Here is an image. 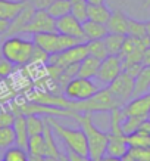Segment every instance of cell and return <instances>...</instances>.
Instances as JSON below:
<instances>
[{
	"label": "cell",
	"mask_w": 150,
	"mask_h": 161,
	"mask_svg": "<svg viewBox=\"0 0 150 161\" xmlns=\"http://www.w3.org/2000/svg\"><path fill=\"white\" fill-rule=\"evenodd\" d=\"M29 101L50 107H58L63 109H71L78 114H94V112H111L115 108H122L121 103L116 101V98L112 95V92L107 87L100 89L96 95L84 101H72L65 98L63 95L52 92H43L37 90L29 95Z\"/></svg>",
	"instance_id": "1"
},
{
	"label": "cell",
	"mask_w": 150,
	"mask_h": 161,
	"mask_svg": "<svg viewBox=\"0 0 150 161\" xmlns=\"http://www.w3.org/2000/svg\"><path fill=\"white\" fill-rule=\"evenodd\" d=\"M78 124L81 126L82 132L85 133L88 143V157L93 161H100L106 155L107 148V133L97 129L93 123V114H81Z\"/></svg>",
	"instance_id": "2"
},
{
	"label": "cell",
	"mask_w": 150,
	"mask_h": 161,
	"mask_svg": "<svg viewBox=\"0 0 150 161\" xmlns=\"http://www.w3.org/2000/svg\"><path fill=\"white\" fill-rule=\"evenodd\" d=\"M46 120L52 126L54 135L62 139L66 149L77 152L80 155L88 157L87 137H85V133L82 132V129H71V127L63 126L56 117H46Z\"/></svg>",
	"instance_id": "3"
},
{
	"label": "cell",
	"mask_w": 150,
	"mask_h": 161,
	"mask_svg": "<svg viewBox=\"0 0 150 161\" xmlns=\"http://www.w3.org/2000/svg\"><path fill=\"white\" fill-rule=\"evenodd\" d=\"M34 42L33 40L22 39L19 36H10L2 43V56L9 59L15 67H22L29 64L33 50H34Z\"/></svg>",
	"instance_id": "4"
},
{
	"label": "cell",
	"mask_w": 150,
	"mask_h": 161,
	"mask_svg": "<svg viewBox=\"0 0 150 161\" xmlns=\"http://www.w3.org/2000/svg\"><path fill=\"white\" fill-rule=\"evenodd\" d=\"M33 42H34L35 46H39L43 50H46L49 55L60 53V52L72 47L75 44L82 43L81 40L74 39V37H69V36H65V34H60L58 31L34 34L33 36Z\"/></svg>",
	"instance_id": "5"
},
{
	"label": "cell",
	"mask_w": 150,
	"mask_h": 161,
	"mask_svg": "<svg viewBox=\"0 0 150 161\" xmlns=\"http://www.w3.org/2000/svg\"><path fill=\"white\" fill-rule=\"evenodd\" d=\"M147 46H150L149 37L136 39V37L127 36L121 53L118 55L122 59V68H127L130 65H136V64H143V55H144V50Z\"/></svg>",
	"instance_id": "6"
},
{
	"label": "cell",
	"mask_w": 150,
	"mask_h": 161,
	"mask_svg": "<svg viewBox=\"0 0 150 161\" xmlns=\"http://www.w3.org/2000/svg\"><path fill=\"white\" fill-rule=\"evenodd\" d=\"M100 89L102 87H99L97 83L93 81V78L75 77L71 81H68V84L63 87L62 95L72 101H84L96 95Z\"/></svg>",
	"instance_id": "7"
},
{
	"label": "cell",
	"mask_w": 150,
	"mask_h": 161,
	"mask_svg": "<svg viewBox=\"0 0 150 161\" xmlns=\"http://www.w3.org/2000/svg\"><path fill=\"white\" fill-rule=\"evenodd\" d=\"M88 56V50H87V44L85 43H80L75 44L69 49L63 50L60 53H54L49 56L47 64H52V65H59V67H69V65H75V64H80L84 58Z\"/></svg>",
	"instance_id": "8"
},
{
	"label": "cell",
	"mask_w": 150,
	"mask_h": 161,
	"mask_svg": "<svg viewBox=\"0 0 150 161\" xmlns=\"http://www.w3.org/2000/svg\"><path fill=\"white\" fill-rule=\"evenodd\" d=\"M107 89L112 92V95L116 98V101L121 103V107H124L127 102H130L134 95V78L130 74H127L125 71H122L118 77L112 81Z\"/></svg>",
	"instance_id": "9"
},
{
	"label": "cell",
	"mask_w": 150,
	"mask_h": 161,
	"mask_svg": "<svg viewBox=\"0 0 150 161\" xmlns=\"http://www.w3.org/2000/svg\"><path fill=\"white\" fill-rule=\"evenodd\" d=\"M50 31H56V19L52 15H49L47 10L35 9L31 21L25 27L24 33L34 36L39 34V33H50Z\"/></svg>",
	"instance_id": "10"
},
{
	"label": "cell",
	"mask_w": 150,
	"mask_h": 161,
	"mask_svg": "<svg viewBox=\"0 0 150 161\" xmlns=\"http://www.w3.org/2000/svg\"><path fill=\"white\" fill-rule=\"evenodd\" d=\"M122 71H124V68H122V59L119 58V56H112V55H109L107 58H105L102 62H100L99 73H97L96 78L99 83L107 84V86H109Z\"/></svg>",
	"instance_id": "11"
},
{
	"label": "cell",
	"mask_w": 150,
	"mask_h": 161,
	"mask_svg": "<svg viewBox=\"0 0 150 161\" xmlns=\"http://www.w3.org/2000/svg\"><path fill=\"white\" fill-rule=\"evenodd\" d=\"M56 31L60 33V34H65V36H69V37H74V39L81 40L82 43H87L84 30H82V22H80L71 14L56 19Z\"/></svg>",
	"instance_id": "12"
},
{
	"label": "cell",
	"mask_w": 150,
	"mask_h": 161,
	"mask_svg": "<svg viewBox=\"0 0 150 161\" xmlns=\"http://www.w3.org/2000/svg\"><path fill=\"white\" fill-rule=\"evenodd\" d=\"M121 112L124 117H130V115H134V117H147L150 112L149 99L146 98L144 95L138 96V98H132L130 102H127L121 108Z\"/></svg>",
	"instance_id": "13"
},
{
	"label": "cell",
	"mask_w": 150,
	"mask_h": 161,
	"mask_svg": "<svg viewBox=\"0 0 150 161\" xmlns=\"http://www.w3.org/2000/svg\"><path fill=\"white\" fill-rule=\"evenodd\" d=\"M34 12H35V9L29 5V2H28L27 8H25V9L22 10V12H21V14L18 15L15 19L10 21L9 30L6 31L5 39H6V37H10V36H18V34H21V33H24L25 27H27V25H28V22L31 21V18H33Z\"/></svg>",
	"instance_id": "14"
},
{
	"label": "cell",
	"mask_w": 150,
	"mask_h": 161,
	"mask_svg": "<svg viewBox=\"0 0 150 161\" xmlns=\"http://www.w3.org/2000/svg\"><path fill=\"white\" fill-rule=\"evenodd\" d=\"M130 151V147L125 141V135H116V133H107V155L119 157L122 158Z\"/></svg>",
	"instance_id": "15"
},
{
	"label": "cell",
	"mask_w": 150,
	"mask_h": 161,
	"mask_svg": "<svg viewBox=\"0 0 150 161\" xmlns=\"http://www.w3.org/2000/svg\"><path fill=\"white\" fill-rule=\"evenodd\" d=\"M27 5L28 0H0V18L8 21L15 19Z\"/></svg>",
	"instance_id": "16"
},
{
	"label": "cell",
	"mask_w": 150,
	"mask_h": 161,
	"mask_svg": "<svg viewBox=\"0 0 150 161\" xmlns=\"http://www.w3.org/2000/svg\"><path fill=\"white\" fill-rule=\"evenodd\" d=\"M12 127H13V130H15V137H16L15 143H16V147H19L27 151L28 149V141H29L28 129H27V117L22 115V114L16 115Z\"/></svg>",
	"instance_id": "17"
},
{
	"label": "cell",
	"mask_w": 150,
	"mask_h": 161,
	"mask_svg": "<svg viewBox=\"0 0 150 161\" xmlns=\"http://www.w3.org/2000/svg\"><path fill=\"white\" fill-rule=\"evenodd\" d=\"M106 27H107V31H109V33L127 36V30H128V16H127L122 10H115V12H112Z\"/></svg>",
	"instance_id": "18"
},
{
	"label": "cell",
	"mask_w": 150,
	"mask_h": 161,
	"mask_svg": "<svg viewBox=\"0 0 150 161\" xmlns=\"http://www.w3.org/2000/svg\"><path fill=\"white\" fill-rule=\"evenodd\" d=\"M100 59L93 58L88 55L87 58H84L81 62L78 64V73L77 77L82 78H96L97 73H99V67H100Z\"/></svg>",
	"instance_id": "19"
},
{
	"label": "cell",
	"mask_w": 150,
	"mask_h": 161,
	"mask_svg": "<svg viewBox=\"0 0 150 161\" xmlns=\"http://www.w3.org/2000/svg\"><path fill=\"white\" fill-rule=\"evenodd\" d=\"M150 92V67H144L140 69V73L137 74L134 78V95L132 98L143 96L146 93Z\"/></svg>",
	"instance_id": "20"
},
{
	"label": "cell",
	"mask_w": 150,
	"mask_h": 161,
	"mask_svg": "<svg viewBox=\"0 0 150 161\" xmlns=\"http://www.w3.org/2000/svg\"><path fill=\"white\" fill-rule=\"evenodd\" d=\"M82 30H84V34H85L87 42L88 40L105 39L109 34L107 27L105 24H99V22H94V21H90V19L82 22Z\"/></svg>",
	"instance_id": "21"
},
{
	"label": "cell",
	"mask_w": 150,
	"mask_h": 161,
	"mask_svg": "<svg viewBox=\"0 0 150 161\" xmlns=\"http://www.w3.org/2000/svg\"><path fill=\"white\" fill-rule=\"evenodd\" d=\"M43 136H44V145H46V152H44V157H53V158H59L60 151H59L58 143H56V137H54L53 129H52V126L49 124L47 120H46V124H44Z\"/></svg>",
	"instance_id": "22"
},
{
	"label": "cell",
	"mask_w": 150,
	"mask_h": 161,
	"mask_svg": "<svg viewBox=\"0 0 150 161\" xmlns=\"http://www.w3.org/2000/svg\"><path fill=\"white\" fill-rule=\"evenodd\" d=\"M111 15L112 10L106 5H88V19L90 21L106 25Z\"/></svg>",
	"instance_id": "23"
},
{
	"label": "cell",
	"mask_w": 150,
	"mask_h": 161,
	"mask_svg": "<svg viewBox=\"0 0 150 161\" xmlns=\"http://www.w3.org/2000/svg\"><path fill=\"white\" fill-rule=\"evenodd\" d=\"M127 36L124 34H115V33H109V34L103 39L105 44H106L107 53L112 55V56H118L121 53L122 46H124V42H125Z\"/></svg>",
	"instance_id": "24"
},
{
	"label": "cell",
	"mask_w": 150,
	"mask_h": 161,
	"mask_svg": "<svg viewBox=\"0 0 150 161\" xmlns=\"http://www.w3.org/2000/svg\"><path fill=\"white\" fill-rule=\"evenodd\" d=\"M71 6H72V0H53L46 10L54 19H59L65 15L71 14Z\"/></svg>",
	"instance_id": "25"
},
{
	"label": "cell",
	"mask_w": 150,
	"mask_h": 161,
	"mask_svg": "<svg viewBox=\"0 0 150 161\" xmlns=\"http://www.w3.org/2000/svg\"><path fill=\"white\" fill-rule=\"evenodd\" d=\"M87 50H88V55L93 56V58H97L103 61L105 58L109 56L107 53V49H106V44L103 42V39H99V40H88L87 43Z\"/></svg>",
	"instance_id": "26"
},
{
	"label": "cell",
	"mask_w": 150,
	"mask_h": 161,
	"mask_svg": "<svg viewBox=\"0 0 150 161\" xmlns=\"http://www.w3.org/2000/svg\"><path fill=\"white\" fill-rule=\"evenodd\" d=\"M127 36L136 37V39H144V37H147L146 22L128 16V30H127Z\"/></svg>",
	"instance_id": "27"
},
{
	"label": "cell",
	"mask_w": 150,
	"mask_h": 161,
	"mask_svg": "<svg viewBox=\"0 0 150 161\" xmlns=\"http://www.w3.org/2000/svg\"><path fill=\"white\" fill-rule=\"evenodd\" d=\"M25 117H27V129H28L29 136L43 133L46 117H41V115H25Z\"/></svg>",
	"instance_id": "28"
},
{
	"label": "cell",
	"mask_w": 150,
	"mask_h": 161,
	"mask_svg": "<svg viewBox=\"0 0 150 161\" xmlns=\"http://www.w3.org/2000/svg\"><path fill=\"white\" fill-rule=\"evenodd\" d=\"M28 154H33V155H41L44 157V152H46V145H44V136L43 133L41 135H34V136H29L28 141Z\"/></svg>",
	"instance_id": "29"
},
{
	"label": "cell",
	"mask_w": 150,
	"mask_h": 161,
	"mask_svg": "<svg viewBox=\"0 0 150 161\" xmlns=\"http://www.w3.org/2000/svg\"><path fill=\"white\" fill-rule=\"evenodd\" d=\"M71 15H74L80 22H85L88 19V3L85 0H72Z\"/></svg>",
	"instance_id": "30"
},
{
	"label": "cell",
	"mask_w": 150,
	"mask_h": 161,
	"mask_svg": "<svg viewBox=\"0 0 150 161\" xmlns=\"http://www.w3.org/2000/svg\"><path fill=\"white\" fill-rule=\"evenodd\" d=\"M147 117H134V115H130V117H124L122 120V124H121V129H122V133L128 136V135H132L138 130L141 121Z\"/></svg>",
	"instance_id": "31"
},
{
	"label": "cell",
	"mask_w": 150,
	"mask_h": 161,
	"mask_svg": "<svg viewBox=\"0 0 150 161\" xmlns=\"http://www.w3.org/2000/svg\"><path fill=\"white\" fill-rule=\"evenodd\" d=\"M125 141L130 148H150V136H146L140 132L125 136Z\"/></svg>",
	"instance_id": "32"
},
{
	"label": "cell",
	"mask_w": 150,
	"mask_h": 161,
	"mask_svg": "<svg viewBox=\"0 0 150 161\" xmlns=\"http://www.w3.org/2000/svg\"><path fill=\"white\" fill-rule=\"evenodd\" d=\"M16 137H15L13 127H0V151L2 149H8L12 145H15Z\"/></svg>",
	"instance_id": "33"
},
{
	"label": "cell",
	"mask_w": 150,
	"mask_h": 161,
	"mask_svg": "<svg viewBox=\"0 0 150 161\" xmlns=\"http://www.w3.org/2000/svg\"><path fill=\"white\" fill-rule=\"evenodd\" d=\"M3 160L5 161H28V152L19 147H10L6 149L5 155H3Z\"/></svg>",
	"instance_id": "34"
},
{
	"label": "cell",
	"mask_w": 150,
	"mask_h": 161,
	"mask_svg": "<svg viewBox=\"0 0 150 161\" xmlns=\"http://www.w3.org/2000/svg\"><path fill=\"white\" fill-rule=\"evenodd\" d=\"M49 56L50 55L43 50L39 46H34V50H33V55H31V59H29V64L31 65H37V64H47Z\"/></svg>",
	"instance_id": "35"
},
{
	"label": "cell",
	"mask_w": 150,
	"mask_h": 161,
	"mask_svg": "<svg viewBox=\"0 0 150 161\" xmlns=\"http://www.w3.org/2000/svg\"><path fill=\"white\" fill-rule=\"evenodd\" d=\"M15 65L10 62L9 59H6L5 56H0V78L9 77L10 74L13 73Z\"/></svg>",
	"instance_id": "36"
},
{
	"label": "cell",
	"mask_w": 150,
	"mask_h": 161,
	"mask_svg": "<svg viewBox=\"0 0 150 161\" xmlns=\"http://www.w3.org/2000/svg\"><path fill=\"white\" fill-rule=\"evenodd\" d=\"M128 152L138 161H150V148H130Z\"/></svg>",
	"instance_id": "37"
},
{
	"label": "cell",
	"mask_w": 150,
	"mask_h": 161,
	"mask_svg": "<svg viewBox=\"0 0 150 161\" xmlns=\"http://www.w3.org/2000/svg\"><path fill=\"white\" fill-rule=\"evenodd\" d=\"M15 115L12 111H0V127H10L13 126Z\"/></svg>",
	"instance_id": "38"
},
{
	"label": "cell",
	"mask_w": 150,
	"mask_h": 161,
	"mask_svg": "<svg viewBox=\"0 0 150 161\" xmlns=\"http://www.w3.org/2000/svg\"><path fill=\"white\" fill-rule=\"evenodd\" d=\"M29 2V5L33 6V8H34V9H47L49 6H50V3H52V2H53V0H28Z\"/></svg>",
	"instance_id": "39"
},
{
	"label": "cell",
	"mask_w": 150,
	"mask_h": 161,
	"mask_svg": "<svg viewBox=\"0 0 150 161\" xmlns=\"http://www.w3.org/2000/svg\"><path fill=\"white\" fill-rule=\"evenodd\" d=\"M66 154H68L69 161H93L90 157L80 155V154H77V152H74V151H69V149H66Z\"/></svg>",
	"instance_id": "40"
},
{
	"label": "cell",
	"mask_w": 150,
	"mask_h": 161,
	"mask_svg": "<svg viewBox=\"0 0 150 161\" xmlns=\"http://www.w3.org/2000/svg\"><path fill=\"white\" fill-rule=\"evenodd\" d=\"M137 132L143 133L146 136H150V120L149 118H144V120L141 121V124H140V127H138Z\"/></svg>",
	"instance_id": "41"
},
{
	"label": "cell",
	"mask_w": 150,
	"mask_h": 161,
	"mask_svg": "<svg viewBox=\"0 0 150 161\" xmlns=\"http://www.w3.org/2000/svg\"><path fill=\"white\" fill-rule=\"evenodd\" d=\"M9 25H10V21L0 18V36H5L6 34V31L9 30Z\"/></svg>",
	"instance_id": "42"
},
{
	"label": "cell",
	"mask_w": 150,
	"mask_h": 161,
	"mask_svg": "<svg viewBox=\"0 0 150 161\" xmlns=\"http://www.w3.org/2000/svg\"><path fill=\"white\" fill-rule=\"evenodd\" d=\"M143 65L144 67H150V46H147L143 55Z\"/></svg>",
	"instance_id": "43"
},
{
	"label": "cell",
	"mask_w": 150,
	"mask_h": 161,
	"mask_svg": "<svg viewBox=\"0 0 150 161\" xmlns=\"http://www.w3.org/2000/svg\"><path fill=\"white\" fill-rule=\"evenodd\" d=\"M100 161H122V158H119V157H113V155H105Z\"/></svg>",
	"instance_id": "44"
},
{
	"label": "cell",
	"mask_w": 150,
	"mask_h": 161,
	"mask_svg": "<svg viewBox=\"0 0 150 161\" xmlns=\"http://www.w3.org/2000/svg\"><path fill=\"white\" fill-rule=\"evenodd\" d=\"M28 161H44V157H41V155H33V154H28Z\"/></svg>",
	"instance_id": "45"
},
{
	"label": "cell",
	"mask_w": 150,
	"mask_h": 161,
	"mask_svg": "<svg viewBox=\"0 0 150 161\" xmlns=\"http://www.w3.org/2000/svg\"><path fill=\"white\" fill-rule=\"evenodd\" d=\"M88 5H105L106 0H85Z\"/></svg>",
	"instance_id": "46"
},
{
	"label": "cell",
	"mask_w": 150,
	"mask_h": 161,
	"mask_svg": "<svg viewBox=\"0 0 150 161\" xmlns=\"http://www.w3.org/2000/svg\"><path fill=\"white\" fill-rule=\"evenodd\" d=\"M59 161H69L68 154H62V152H60V155H59Z\"/></svg>",
	"instance_id": "47"
},
{
	"label": "cell",
	"mask_w": 150,
	"mask_h": 161,
	"mask_svg": "<svg viewBox=\"0 0 150 161\" xmlns=\"http://www.w3.org/2000/svg\"><path fill=\"white\" fill-rule=\"evenodd\" d=\"M146 30H147V37L150 39V21H146Z\"/></svg>",
	"instance_id": "48"
},
{
	"label": "cell",
	"mask_w": 150,
	"mask_h": 161,
	"mask_svg": "<svg viewBox=\"0 0 150 161\" xmlns=\"http://www.w3.org/2000/svg\"><path fill=\"white\" fill-rule=\"evenodd\" d=\"M44 161H59V158H53V157H44Z\"/></svg>",
	"instance_id": "49"
},
{
	"label": "cell",
	"mask_w": 150,
	"mask_h": 161,
	"mask_svg": "<svg viewBox=\"0 0 150 161\" xmlns=\"http://www.w3.org/2000/svg\"><path fill=\"white\" fill-rule=\"evenodd\" d=\"M144 8H150V0H144Z\"/></svg>",
	"instance_id": "50"
},
{
	"label": "cell",
	"mask_w": 150,
	"mask_h": 161,
	"mask_svg": "<svg viewBox=\"0 0 150 161\" xmlns=\"http://www.w3.org/2000/svg\"><path fill=\"white\" fill-rule=\"evenodd\" d=\"M144 96H146V98H147V99H149V102H150V92H149V93H146Z\"/></svg>",
	"instance_id": "51"
},
{
	"label": "cell",
	"mask_w": 150,
	"mask_h": 161,
	"mask_svg": "<svg viewBox=\"0 0 150 161\" xmlns=\"http://www.w3.org/2000/svg\"><path fill=\"white\" fill-rule=\"evenodd\" d=\"M147 118H149V120H150V112H149V115H147Z\"/></svg>",
	"instance_id": "52"
},
{
	"label": "cell",
	"mask_w": 150,
	"mask_h": 161,
	"mask_svg": "<svg viewBox=\"0 0 150 161\" xmlns=\"http://www.w3.org/2000/svg\"><path fill=\"white\" fill-rule=\"evenodd\" d=\"M0 161H5V160H0Z\"/></svg>",
	"instance_id": "53"
},
{
	"label": "cell",
	"mask_w": 150,
	"mask_h": 161,
	"mask_svg": "<svg viewBox=\"0 0 150 161\" xmlns=\"http://www.w3.org/2000/svg\"><path fill=\"white\" fill-rule=\"evenodd\" d=\"M0 80H2V78H0Z\"/></svg>",
	"instance_id": "54"
}]
</instances>
